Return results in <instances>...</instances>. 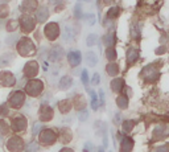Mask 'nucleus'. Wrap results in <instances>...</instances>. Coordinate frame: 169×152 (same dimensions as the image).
I'll list each match as a JSON object with an SVG mask.
<instances>
[{
  "label": "nucleus",
  "mask_w": 169,
  "mask_h": 152,
  "mask_svg": "<svg viewBox=\"0 0 169 152\" xmlns=\"http://www.w3.org/2000/svg\"><path fill=\"white\" fill-rule=\"evenodd\" d=\"M17 50L23 56H31V54H35L36 52L35 45H33L32 40H29V38H21L17 44Z\"/></svg>",
  "instance_id": "f257e3e1"
},
{
  "label": "nucleus",
  "mask_w": 169,
  "mask_h": 152,
  "mask_svg": "<svg viewBox=\"0 0 169 152\" xmlns=\"http://www.w3.org/2000/svg\"><path fill=\"white\" fill-rule=\"evenodd\" d=\"M42 87L44 86H42L41 81L33 80V81H31V82H28L25 90H27V93L29 94V95H32V97H37L38 94L42 91Z\"/></svg>",
  "instance_id": "f03ea898"
},
{
  "label": "nucleus",
  "mask_w": 169,
  "mask_h": 152,
  "mask_svg": "<svg viewBox=\"0 0 169 152\" xmlns=\"http://www.w3.org/2000/svg\"><path fill=\"white\" fill-rule=\"evenodd\" d=\"M23 102H24V93L23 91H15L9 97V104H11V107H13V108L21 107Z\"/></svg>",
  "instance_id": "7ed1b4c3"
},
{
  "label": "nucleus",
  "mask_w": 169,
  "mask_h": 152,
  "mask_svg": "<svg viewBox=\"0 0 169 152\" xmlns=\"http://www.w3.org/2000/svg\"><path fill=\"white\" fill-rule=\"evenodd\" d=\"M20 25H21V29L24 32H31L33 28H35V20H33V17L32 16H29V15H25V16H23L20 20Z\"/></svg>",
  "instance_id": "20e7f679"
},
{
  "label": "nucleus",
  "mask_w": 169,
  "mask_h": 152,
  "mask_svg": "<svg viewBox=\"0 0 169 152\" xmlns=\"http://www.w3.org/2000/svg\"><path fill=\"white\" fill-rule=\"evenodd\" d=\"M7 147L9 151L12 152H17L23 148V140H21L19 136H12V138L8 140L7 143Z\"/></svg>",
  "instance_id": "39448f33"
},
{
  "label": "nucleus",
  "mask_w": 169,
  "mask_h": 152,
  "mask_svg": "<svg viewBox=\"0 0 169 152\" xmlns=\"http://www.w3.org/2000/svg\"><path fill=\"white\" fill-rule=\"evenodd\" d=\"M58 25L55 24V23H50V24H48L46 27H45V35H46V37L49 38V40H54V38H57V36H58Z\"/></svg>",
  "instance_id": "423d86ee"
},
{
  "label": "nucleus",
  "mask_w": 169,
  "mask_h": 152,
  "mask_svg": "<svg viewBox=\"0 0 169 152\" xmlns=\"http://www.w3.org/2000/svg\"><path fill=\"white\" fill-rule=\"evenodd\" d=\"M40 139L44 144H52V143L55 142V134L52 130H44L40 134Z\"/></svg>",
  "instance_id": "0eeeda50"
},
{
  "label": "nucleus",
  "mask_w": 169,
  "mask_h": 152,
  "mask_svg": "<svg viewBox=\"0 0 169 152\" xmlns=\"http://www.w3.org/2000/svg\"><path fill=\"white\" fill-rule=\"evenodd\" d=\"M0 83L3 86H13L15 85V77L9 72L0 73Z\"/></svg>",
  "instance_id": "6e6552de"
},
{
  "label": "nucleus",
  "mask_w": 169,
  "mask_h": 152,
  "mask_svg": "<svg viewBox=\"0 0 169 152\" xmlns=\"http://www.w3.org/2000/svg\"><path fill=\"white\" fill-rule=\"evenodd\" d=\"M12 127L13 130L16 131H21V130H24L27 127V119L24 117H21V115H17L16 118L12 119Z\"/></svg>",
  "instance_id": "1a4fd4ad"
},
{
  "label": "nucleus",
  "mask_w": 169,
  "mask_h": 152,
  "mask_svg": "<svg viewBox=\"0 0 169 152\" xmlns=\"http://www.w3.org/2000/svg\"><path fill=\"white\" fill-rule=\"evenodd\" d=\"M67 60H69V64L71 66H78L81 64V60H82V56H81L79 50H74V52H70L67 54Z\"/></svg>",
  "instance_id": "9d476101"
},
{
  "label": "nucleus",
  "mask_w": 169,
  "mask_h": 152,
  "mask_svg": "<svg viewBox=\"0 0 169 152\" xmlns=\"http://www.w3.org/2000/svg\"><path fill=\"white\" fill-rule=\"evenodd\" d=\"M38 72V65L37 62L32 61V62H28L24 68V74L28 77H35Z\"/></svg>",
  "instance_id": "9b49d317"
},
{
  "label": "nucleus",
  "mask_w": 169,
  "mask_h": 152,
  "mask_svg": "<svg viewBox=\"0 0 169 152\" xmlns=\"http://www.w3.org/2000/svg\"><path fill=\"white\" fill-rule=\"evenodd\" d=\"M139 50L136 48H130L127 50V54H126V57H127V62L130 64V65H132V64H135L136 61L139 60Z\"/></svg>",
  "instance_id": "f8f14e48"
},
{
  "label": "nucleus",
  "mask_w": 169,
  "mask_h": 152,
  "mask_svg": "<svg viewBox=\"0 0 169 152\" xmlns=\"http://www.w3.org/2000/svg\"><path fill=\"white\" fill-rule=\"evenodd\" d=\"M62 56H63V49L61 46H58V45H55V46H53L52 50H50L49 58L52 60V61H58V60L62 58Z\"/></svg>",
  "instance_id": "ddd939ff"
},
{
  "label": "nucleus",
  "mask_w": 169,
  "mask_h": 152,
  "mask_svg": "<svg viewBox=\"0 0 169 152\" xmlns=\"http://www.w3.org/2000/svg\"><path fill=\"white\" fill-rule=\"evenodd\" d=\"M134 148V139L127 136L122 139V152H131Z\"/></svg>",
  "instance_id": "4468645a"
},
{
  "label": "nucleus",
  "mask_w": 169,
  "mask_h": 152,
  "mask_svg": "<svg viewBox=\"0 0 169 152\" xmlns=\"http://www.w3.org/2000/svg\"><path fill=\"white\" fill-rule=\"evenodd\" d=\"M40 115H41V119L42 121H49V119H52L53 117V110L50 106H46V104H44L41 107V110H40Z\"/></svg>",
  "instance_id": "2eb2a0df"
},
{
  "label": "nucleus",
  "mask_w": 169,
  "mask_h": 152,
  "mask_svg": "<svg viewBox=\"0 0 169 152\" xmlns=\"http://www.w3.org/2000/svg\"><path fill=\"white\" fill-rule=\"evenodd\" d=\"M73 38H74V32H73L71 27L70 25H66L63 28V33H62V40L65 42H71Z\"/></svg>",
  "instance_id": "dca6fc26"
},
{
  "label": "nucleus",
  "mask_w": 169,
  "mask_h": 152,
  "mask_svg": "<svg viewBox=\"0 0 169 152\" xmlns=\"http://www.w3.org/2000/svg\"><path fill=\"white\" fill-rule=\"evenodd\" d=\"M85 60H86V62L89 66H95L98 62V56L95 54V52H87L86 56H85Z\"/></svg>",
  "instance_id": "f3484780"
},
{
  "label": "nucleus",
  "mask_w": 169,
  "mask_h": 152,
  "mask_svg": "<svg viewBox=\"0 0 169 152\" xmlns=\"http://www.w3.org/2000/svg\"><path fill=\"white\" fill-rule=\"evenodd\" d=\"M123 87H124V80H122V78H116L111 82V89L114 90L115 93H120Z\"/></svg>",
  "instance_id": "a211bd4d"
},
{
  "label": "nucleus",
  "mask_w": 169,
  "mask_h": 152,
  "mask_svg": "<svg viewBox=\"0 0 169 152\" xmlns=\"http://www.w3.org/2000/svg\"><path fill=\"white\" fill-rule=\"evenodd\" d=\"M71 85H73V80H71V77H69V76H63L61 78V81H59V87L62 90H67Z\"/></svg>",
  "instance_id": "6ab92c4d"
},
{
  "label": "nucleus",
  "mask_w": 169,
  "mask_h": 152,
  "mask_svg": "<svg viewBox=\"0 0 169 152\" xmlns=\"http://www.w3.org/2000/svg\"><path fill=\"white\" fill-rule=\"evenodd\" d=\"M103 41L107 48H112V45L115 44V33L114 32H108L103 37Z\"/></svg>",
  "instance_id": "aec40b11"
},
{
  "label": "nucleus",
  "mask_w": 169,
  "mask_h": 152,
  "mask_svg": "<svg viewBox=\"0 0 169 152\" xmlns=\"http://www.w3.org/2000/svg\"><path fill=\"white\" fill-rule=\"evenodd\" d=\"M116 103H118V106H119V108L124 110V108L128 107V98L126 97V95H119V97L116 98Z\"/></svg>",
  "instance_id": "412c9836"
},
{
  "label": "nucleus",
  "mask_w": 169,
  "mask_h": 152,
  "mask_svg": "<svg viewBox=\"0 0 169 152\" xmlns=\"http://www.w3.org/2000/svg\"><path fill=\"white\" fill-rule=\"evenodd\" d=\"M12 60H13V54H11V53H5V54L0 56V65H1V66L9 65Z\"/></svg>",
  "instance_id": "4be33fe9"
},
{
  "label": "nucleus",
  "mask_w": 169,
  "mask_h": 152,
  "mask_svg": "<svg viewBox=\"0 0 169 152\" xmlns=\"http://www.w3.org/2000/svg\"><path fill=\"white\" fill-rule=\"evenodd\" d=\"M106 70H107V73H108L110 76H116L118 72H119V66H118V64L111 62V64H108V65L106 66Z\"/></svg>",
  "instance_id": "5701e85b"
},
{
  "label": "nucleus",
  "mask_w": 169,
  "mask_h": 152,
  "mask_svg": "<svg viewBox=\"0 0 169 152\" xmlns=\"http://www.w3.org/2000/svg\"><path fill=\"white\" fill-rule=\"evenodd\" d=\"M165 132H166L165 126H159V127H156L155 130H153V136H155V138L161 139L162 136H165Z\"/></svg>",
  "instance_id": "b1692460"
},
{
  "label": "nucleus",
  "mask_w": 169,
  "mask_h": 152,
  "mask_svg": "<svg viewBox=\"0 0 169 152\" xmlns=\"http://www.w3.org/2000/svg\"><path fill=\"white\" fill-rule=\"evenodd\" d=\"M48 16H49V11H48V8H41V9L37 12V19H38V21H45L46 19H48Z\"/></svg>",
  "instance_id": "393cba45"
},
{
  "label": "nucleus",
  "mask_w": 169,
  "mask_h": 152,
  "mask_svg": "<svg viewBox=\"0 0 169 152\" xmlns=\"http://www.w3.org/2000/svg\"><path fill=\"white\" fill-rule=\"evenodd\" d=\"M90 95H91V107H93V110L97 111L98 110V95L93 90H90Z\"/></svg>",
  "instance_id": "a878e982"
},
{
  "label": "nucleus",
  "mask_w": 169,
  "mask_h": 152,
  "mask_svg": "<svg viewBox=\"0 0 169 152\" xmlns=\"http://www.w3.org/2000/svg\"><path fill=\"white\" fill-rule=\"evenodd\" d=\"M135 123H136V122H135V121H131V119H128V121L123 122V125H122V126H123V130H124L126 132H130L132 128H134Z\"/></svg>",
  "instance_id": "bb28decb"
},
{
  "label": "nucleus",
  "mask_w": 169,
  "mask_h": 152,
  "mask_svg": "<svg viewBox=\"0 0 169 152\" xmlns=\"http://www.w3.org/2000/svg\"><path fill=\"white\" fill-rule=\"evenodd\" d=\"M97 40H98V36L95 35V33L89 35V36H87V38H86L87 46H93V45H95V44H97Z\"/></svg>",
  "instance_id": "cd10ccee"
},
{
  "label": "nucleus",
  "mask_w": 169,
  "mask_h": 152,
  "mask_svg": "<svg viewBox=\"0 0 169 152\" xmlns=\"http://www.w3.org/2000/svg\"><path fill=\"white\" fill-rule=\"evenodd\" d=\"M106 57L110 61H114L115 58H116V50H115L114 48H107L106 50Z\"/></svg>",
  "instance_id": "c85d7f7f"
},
{
  "label": "nucleus",
  "mask_w": 169,
  "mask_h": 152,
  "mask_svg": "<svg viewBox=\"0 0 169 152\" xmlns=\"http://www.w3.org/2000/svg\"><path fill=\"white\" fill-rule=\"evenodd\" d=\"M70 108H71V106H70L69 100L59 102V110H61V112H67V111H70Z\"/></svg>",
  "instance_id": "c756f323"
},
{
  "label": "nucleus",
  "mask_w": 169,
  "mask_h": 152,
  "mask_svg": "<svg viewBox=\"0 0 169 152\" xmlns=\"http://www.w3.org/2000/svg\"><path fill=\"white\" fill-rule=\"evenodd\" d=\"M119 15V8L114 7V8H110L108 9V12H107V17L108 19H115Z\"/></svg>",
  "instance_id": "7c9ffc66"
},
{
  "label": "nucleus",
  "mask_w": 169,
  "mask_h": 152,
  "mask_svg": "<svg viewBox=\"0 0 169 152\" xmlns=\"http://www.w3.org/2000/svg\"><path fill=\"white\" fill-rule=\"evenodd\" d=\"M36 7V3L35 1H24V3L21 4V8L23 11H31L32 8Z\"/></svg>",
  "instance_id": "2f4dec72"
},
{
  "label": "nucleus",
  "mask_w": 169,
  "mask_h": 152,
  "mask_svg": "<svg viewBox=\"0 0 169 152\" xmlns=\"http://www.w3.org/2000/svg\"><path fill=\"white\" fill-rule=\"evenodd\" d=\"M74 16L77 19H82L83 17V13H82V8H81V4H75V8H74Z\"/></svg>",
  "instance_id": "473e14b6"
},
{
  "label": "nucleus",
  "mask_w": 169,
  "mask_h": 152,
  "mask_svg": "<svg viewBox=\"0 0 169 152\" xmlns=\"http://www.w3.org/2000/svg\"><path fill=\"white\" fill-rule=\"evenodd\" d=\"M83 17L87 20V24H89V25H94V24H95V21H97V19H95V15H93V13L83 15Z\"/></svg>",
  "instance_id": "72a5a7b5"
},
{
  "label": "nucleus",
  "mask_w": 169,
  "mask_h": 152,
  "mask_svg": "<svg viewBox=\"0 0 169 152\" xmlns=\"http://www.w3.org/2000/svg\"><path fill=\"white\" fill-rule=\"evenodd\" d=\"M25 151H27V152H37V151H38L37 143H35V142L29 143V144L27 145V149H25Z\"/></svg>",
  "instance_id": "f704fd0d"
},
{
  "label": "nucleus",
  "mask_w": 169,
  "mask_h": 152,
  "mask_svg": "<svg viewBox=\"0 0 169 152\" xmlns=\"http://www.w3.org/2000/svg\"><path fill=\"white\" fill-rule=\"evenodd\" d=\"M78 119H79L81 122L87 121V119H89V111H87L86 108H83V110L79 112V117H78Z\"/></svg>",
  "instance_id": "c9c22d12"
},
{
  "label": "nucleus",
  "mask_w": 169,
  "mask_h": 152,
  "mask_svg": "<svg viewBox=\"0 0 169 152\" xmlns=\"http://www.w3.org/2000/svg\"><path fill=\"white\" fill-rule=\"evenodd\" d=\"M81 80H82L83 85H87V83H89V73H87L86 69L82 70V77H81Z\"/></svg>",
  "instance_id": "e433bc0d"
},
{
  "label": "nucleus",
  "mask_w": 169,
  "mask_h": 152,
  "mask_svg": "<svg viewBox=\"0 0 169 152\" xmlns=\"http://www.w3.org/2000/svg\"><path fill=\"white\" fill-rule=\"evenodd\" d=\"M155 52H156V54H159V56L164 54V53L166 52V46H165V45H160V46H159L157 49H156Z\"/></svg>",
  "instance_id": "4c0bfd02"
},
{
  "label": "nucleus",
  "mask_w": 169,
  "mask_h": 152,
  "mask_svg": "<svg viewBox=\"0 0 169 152\" xmlns=\"http://www.w3.org/2000/svg\"><path fill=\"white\" fill-rule=\"evenodd\" d=\"M41 123H38V122H37V123H35V126H33V130H32V135H36V134H37V132L38 131H40V130H41Z\"/></svg>",
  "instance_id": "58836bf2"
},
{
  "label": "nucleus",
  "mask_w": 169,
  "mask_h": 152,
  "mask_svg": "<svg viewBox=\"0 0 169 152\" xmlns=\"http://www.w3.org/2000/svg\"><path fill=\"white\" fill-rule=\"evenodd\" d=\"M7 131H8V126L5 125V122H4V121H0V132L5 134Z\"/></svg>",
  "instance_id": "ea45409f"
},
{
  "label": "nucleus",
  "mask_w": 169,
  "mask_h": 152,
  "mask_svg": "<svg viewBox=\"0 0 169 152\" xmlns=\"http://www.w3.org/2000/svg\"><path fill=\"white\" fill-rule=\"evenodd\" d=\"M91 82H93V85H99L100 77H99V74H98V73H95V74L93 76V80H91Z\"/></svg>",
  "instance_id": "a19ab883"
},
{
  "label": "nucleus",
  "mask_w": 169,
  "mask_h": 152,
  "mask_svg": "<svg viewBox=\"0 0 169 152\" xmlns=\"http://www.w3.org/2000/svg\"><path fill=\"white\" fill-rule=\"evenodd\" d=\"M8 114V106L7 104H1L0 106V115H7Z\"/></svg>",
  "instance_id": "79ce46f5"
},
{
  "label": "nucleus",
  "mask_w": 169,
  "mask_h": 152,
  "mask_svg": "<svg viewBox=\"0 0 169 152\" xmlns=\"http://www.w3.org/2000/svg\"><path fill=\"white\" fill-rule=\"evenodd\" d=\"M93 144L91 143H86L85 144V148H83V152H93Z\"/></svg>",
  "instance_id": "37998d69"
},
{
  "label": "nucleus",
  "mask_w": 169,
  "mask_h": 152,
  "mask_svg": "<svg viewBox=\"0 0 169 152\" xmlns=\"http://www.w3.org/2000/svg\"><path fill=\"white\" fill-rule=\"evenodd\" d=\"M155 152H169V149H168V147L164 145V147H157Z\"/></svg>",
  "instance_id": "c03bdc74"
},
{
  "label": "nucleus",
  "mask_w": 169,
  "mask_h": 152,
  "mask_svg": "<svg viewBox=\"0 0 169 152\" xmlns=\"http://www.w3.org/2000/svg\"><path fill=\"white\" fill-rule=\"evenodd\" d=\"M122 121V118H120V114H115V118H114V123L115 125H119Z\"/></svg>",
  "instance_id": "a18cd8bd"
},
{
  "label": "nucleus",
  "mask_w": 169,
  "mask_h": 152,
  "mask_svg": "<svg viewBox=\"0 0 169 152\" xmlns=\"http://www.w3.org/2000/svg\"><path fill=\"white\" fill-rule=\"evenodd\" d=\"M99 97H100V104H104V91L99 90Z\"/></svg>",
  "instance_id": "49530a36"
},
{
  "label": "nucleus",
  "mask_w": 169,
  "mask_h": 152,
  "mask_svg": "<svg viewBox=\"0 0 169 152\" xmlns=\"http://www.w3.org/2000/svg\"><path fill=\"white\" fill-rule=\"evenodd\" d=\"M59 152H74V151H73V149H70V148H62Z\"/></svg>",
  "instance_id": "de8ad7c7"
},
{
  "label": "nucleus",
  "mask_w": 169,
  "mask_h": 152,
  "mask_svg": "<svg viewBox=\"0 0 169 152\" xmlns=\"http://www.w3.org/2000/svg\"><path fill=\"white\" fill-rule=\"evenodd\" d=\"M98 152H104V148H103V147H99V149H98Z\"/></svg>",
  "instance_id": "09e8293b"
}]
</instances>
